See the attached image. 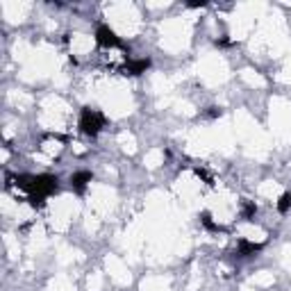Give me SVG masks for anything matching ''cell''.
I'll return each instance as SVG.
<instances>
[{"label": "cell", "mask_w": 291, "mask_h": 291, "mask_svg": "<svg viewBox=\"0 0 291 291\" xmlns=\"http://www.w3.org/2000/svg\"><path fill=\"white\" fill-rule=\"evenodd\" d=\"M255 214H257V205L250 203V200H244V209H241V216H244L246 221H253Z\"/></svg>", "instance_id": "obj_7"}, {"label": "cell", "mask_w": 291, "mask_h": 291, "mask_svg": "<svg viewBox=\"0 0 291 291\" xmlns=\"http://www.w3.org/2000/svg\"><path fill=\"white\" fill-rule=\"evenodd\" d=\"M264 248V244H255V241H248V239H241L239 246H236L234 255L239 259H246V257H253L255 253H259V250Z\"/></svg>", "instance_id": "obj_5"}, {"label": "cell", "mask_w": 291, "mask_h": 291, "mask_svg": "<svg viewBox=\"0 0 291 291\" xmlns=\"http://www.w3.org/2000/svg\"><path fill=\"white\" fill-rule=\"evenodd\" d=\"M16 186L27 191V200L32 207H43L45 198L59 189L57 175H18Z\"/></svg>", "instance_id": "obj_1"}, {"label": "cell", "mask_w": 291, "mask_h": 291, "mask_svg": "<svg viewBox=\"0 0 291 291\" xmlns=\"http://www.w3.org/2000/svg\"><path fill=\"white\" fill-rule=\"evenodd\" d=\"M207 3H189V7H205Z\"/></svg>", "instance_id": "obj_11"}, {"label": "cell", "mask_w": 291, "mask_h": 291, "mask_svg": "<svg viewBox=\"0 0 291 291\" xmlns=\"http://www.w3.org/2000/svg\"><path fill=\"white\" fill-rule=\"evenodd\" d=\"M150 68V59L143 57V59H134V62H130L125 66V75H141V73H146Z\"/></svg>", "instance_id": "obj_6"}, {"label": "cell", "mask_w": 291, "mask_h": 291, "mask_svg": "<svg viewBox=\"0 0 291 291\" xmlns=\"http://www.w3.org/2000/svg\"><path fill=\"white\" fill-rule=\"evenodd\" d=\"M291 209V193H282L280 196V203H277V212L286 214Z\"/></svg>", "instance_id": "obj_8"}, {"label": "cell", "mask_w": 291, "mask_h": 291, "mask_svg": "<svg viewBox=\"0 0 291 291\" xmlns=\"http://www.w3.org/2000/svg\"><path fill=\"white\" fill-rule=\"evenodd\" d=\"M93 180V175H91L89 171H77L71 175V189L75 191V193H84V189L89 186V182Z\"/></svg>", "instance_id": "obj_4"}, {"label": "cell", "mask_w": 291, "mask_h": 291, "mask_svg": "<svg viewBox=\"0 0 291 291\" xmlns=\"http://www.w3.org/2000/svg\"><path fill=\"white\" fill-rule=\"evenodd\" d=\"M200 223H203V225L207 227V230H212V232L218 230V225L212 221V214H209V212H203V214H200Z\"/></svg>", "instance_id": "obj_9"}, {"label": "cell", "mask_w": 291, "mask_h": 291, "mask_svg": "<svg viewBox=\"0 0 291 291\" xmlns=\"http://www.w3.org/2000/svg\"><path fill=\"white\" fill-rule=\"evenodd\" d=\"M105 127V116L98 112V109L84 107L80 114V130L84 132L86 136H95L100 130Z\"/></svg>", "instance_id": "obj_2"}, {"label": "cell", "mask_w": 291, "mask_h": 291, "mask_svg": "<svg viewBox=\"0 0 291 291\" xmlns=\"http://www.w3.org/2000/svg\"><path fill=\"white\" fill-rule=\"evenodd\" d=\"M205 116H207V118H218V116H221V109H218V107H209L207 112H205Z\"/></svg>", "instance_id": "obj_10"}, {"label": "cell", "mask_w": 291, "mask_h": 291, "mask_svg": "<svg viewBox=\"0 0 291 291\" xmlns=\"http://www.w3.org/2000/svg\"><path fill=\"white\" fill-rule=\"evenodd\" d=\"M95 43L103 45V48H125L123 41L116 36V32L107 25H100L98 30H95Z\"/></svg>", "instance_id": "obj_3"}]
</instances>
